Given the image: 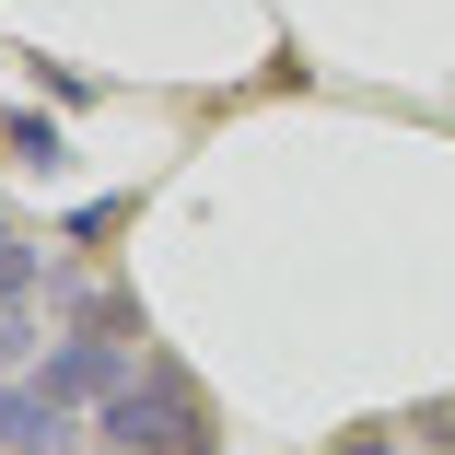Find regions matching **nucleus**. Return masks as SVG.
I'll return each mask as SVG.
<instances>
[{
	"label": "nucleus",
	"mask_w": 455,
	"mask_h": 455,
	"mask_svg": "<svg viewBox=\"0 0 455 455\" xmlns=\"http://www.w3.org/2000/svg\"><path fill=\"white\" fill-rule=\"evenodd\" d=\"M94 443L106 455H211V409H199V386L188 374H129L106 409H94Z\"/></svg>",
	"instance_id": "1"
},
{
	"label": "nucleus",
	"mask_w": 455,
	"mask_h": 455,
	"mask_svg": "<svg viewBox=\"0 0 455 455\" xmlns=\"http://www.w3.org/2000/svg\"><path fill=\"white\" fill-rule=\"evenodd\" d=\"M36 386H47L59 409H106V397L129 386V350H117V339H59V350L36 362Z\"/></svg>",
	"instance_id": "2"
},
{
	"label": "nucleus",
	"mask_w": 455,
	"mask_h": 455,
	"mask_svg": "<svg viewBox=\"0 0 455 455\" xmlns=\"http://www.w3.org/2000/svg\"><path fill=\"white\" fill-rule=\"evenodd\" d=\"M0 455H70V409H59L36 374L0 386Z\"/></svg>",
	"instance_id": "3"
},
{
	"label": "nucleus",
	"mask_w": 455,
	"mask_h": 455,
	"mask_svg": "<svg viewBox=\"0 0 455 455\" xmlns=\"http://www.w3.org/2000/svg\"><path fill=\"white\" fill-rule=\"evenodd\" d=\"M24 292H36V245L12 234V211H0V315H24Z\"/></svg>",
	"instance_id": "4"
},
{
	"label": "nucleus",
	"mask_w": 455,
	"mask_h": 455,
	"mask_svg": "<svg viewBox=\"0 0 455 455\" xmlns=\"http://www.w3.org/2000/svg\"><path fill=\"white\" fill-rule=\"evenodd\" d=\"M0 140H12V164H36V175H59V152H70V140H59L47 117H12V129H0Z\"/></svg>",
	"instance_id": "5"
},
{
	"label": "nucleus",
	"mask_w": 455,
	"mask_h": 455,
	"mask_svg": "<svg viewBox=\"0 0 455 455\" xmlns=\"http://www.w3.org/2000/svg\"><path fill=\"white\" fill-rule=\"evenodd\" d=\"M409 443H420V455H455V397H432V409L409 420Z\"/></svg>",
	"instance_id": "6"
},
{
	"label": "nucleus",
	"mask_w": 455,
	"mask_h": 455,
	"mask_svg": "<svg viewBox=\"0 0 455 455\" xmlns=\"http://www.w3.org/2000/svg\"><path fill=\"white\" fill-rule=\"evenodd\" d=\"M339 455H397V432H339Z\"/></svg>",
	"instance_id": "7"
}]
</instances>
